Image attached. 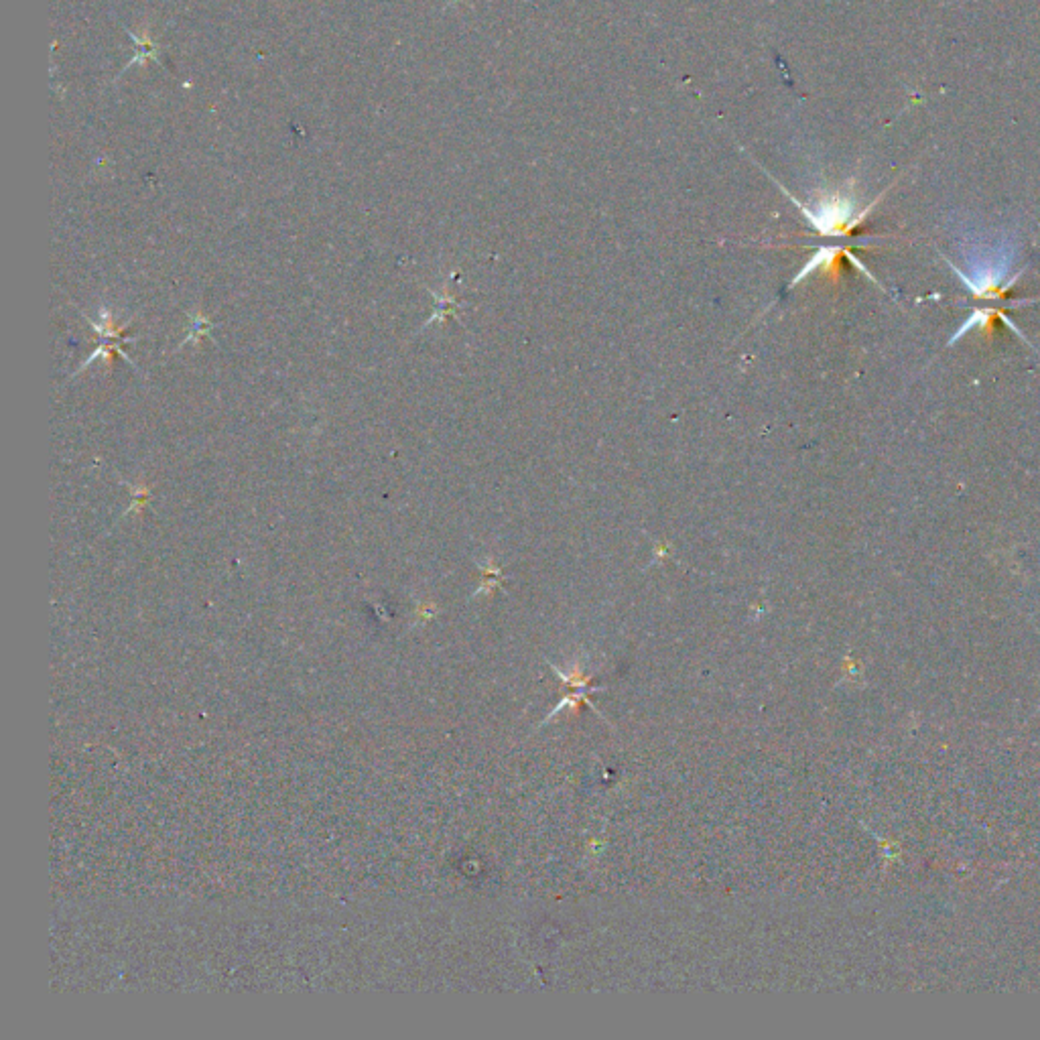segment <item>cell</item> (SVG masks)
<instances>
[{"label": "cell", "instance_id": "cell-1", "mask_svg": "<svg viewBox=\"0 0 1040 1040\" xmlns=\"http://www.w3.org/2000/svg\"><path fill=\"white\" fill-rule=\"evenodd\" d=\"M949 263V260H947ZM1010 263L1012 260L1000 256L996 260H986V263H975L971 269H973V275L967 277L963 271H959L955 265L949 263V267L953 269V273L965 283V287L971 291V295L975 299H1000V301H1006L1012 293V289L1016 287V283L1020 281V277L1024 275V269H1020L1018 273L1010 275Z\"/></svg>", "mask_w": 1040, "mask_h": 1040}, {"label": "cell", "instance_id": "cell-2", "mask_svg": "<svg viewBox=\"0 0 1040 1040\" xmlns=\"http://www.w3.org/2000/svg\"><path fill=\"white\" fill-rule=\"evenodd\" d=\"M1008 309H1014V307H1008ZM1008 309H998V307H973L971 313H969V317L959 325L957 332L951 336V340H949L947 346L957 344L965 334H969V332H973V330L982 332V336H984L986 340H992L1000 323L1008 325V328H1010V330H1012L1020 340H1024V342L1028 344L1026 336L1016 328L1014 323H1012V319H1010V315H1008Z\"/></svg>", "mask_w": 1040, "mask_h": 1040}, {"label": "cell", "instance_id": "cell-3", "mask_svg": "<svg viewBox=\"0 0 1040 1040\" xmlns=\"http://www.w3.org/2000/svg\"><path fill=\"white\" fill-rule=\"evenodd\" d=\"M841 260H852L854 267H856L858 271H862L868 279H872L876 285H880L878 279L870 273V269L862 263V260H860V258L850 250V248H845V246H823V248H819V250L815 252V256H813V258L809 260V263L803 267V271L795 277L793 287H795L797 283H801L807 275H811V273L817 271V269H831V271H833L835 267H839Z\"/></svg>", "mask_w": 1040, "mask_h": 1040}, {"label": "cell", "instance_id": "cell-4", "mask_svg": "<svg viewBox=\"0 0 1040 1040\" xmlns=\"http://www.w3.org/2000/svg\"><path fill=\"white\" fill-rule=\"evenodd\" d=\"M130 492H133V502H130V506L126 508L124 516L130 514V512L141 510L151 500V488L145 486V484H133V486H130Z\"/></svg>", "mask_w": 1040, "mask_h": 1040}]
</instances>
